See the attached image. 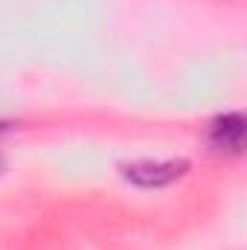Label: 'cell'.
Returning a JSON list of instances; mask_svg holds the SVG:
<instances>
[{
	"instance_id": "cell-1",
	"label": "cell",
	"mask_w": 247,
	"mask_h": 250,
	"mask_svg": "<svg viewBox=\"0 0 247 250\" xmlns=\"http://www.w3.org/2000/svg\"><path fill=\"white\" fill-rule=\"evenodd\" d=\"M186 166L184 160H169V163H134V166H125V178L134 181L137 187H166L172 181H178L184 175Z\"/></svg>"
},
{
	"instance_id": "cell-2",
	"label": "cell",
	"mask_w": 247,
	"mask_h": 250,
	"mask_svg": "<svg viewBox=\"0 0 247 250\" xmlns=\"http://www.w3.org/2000/svg\"><path fill=\"white\" fill-rule=\"evenodd\" d=\"M212 143L218 148H227V151H239L242 148V140H245V120L239 114H230V117H221L212 125Z\"/></svg>"
}]
</instances>
